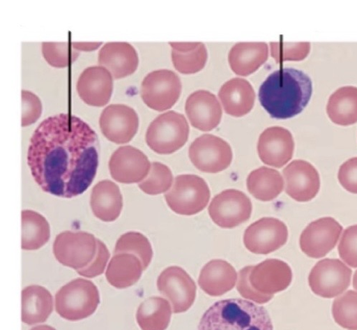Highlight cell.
Segmentation results:
<instances>
[{"mask_svg": "<svg viewBox=\"0 0 357 330\" xmlns=\"http://www.w3.org/2000/svg\"><path fill=\"white\" fill-rule=\"evenodd\" d=\"M286 193L298 202H309L319 192L320 176L317 170L310 163L296 160L284 170Z\"/></svg>", "mask_w": 357, "mask_h": 330, "instance_id": "cell-18", "label": "cell"}, {"mask_svg": "<svg viewBox=\"0 0 357 330\" xmlns=\"http://www.w3.org/2000/svg\"><path fill=\"white\" fill-rule=\"evenodd\" d=\"M101 45L102 43H73L72 47L77 52H93Z\"/></svg>", "mask_w": 357, "mask_h": 330, "instance_id": "cell-44", "label": "cell"}, {"mask_svg": "<svg viewBox=\"0 0 357 330\" xmlns=\"http://www.w3.org/2000/svg\"><path fill=\"white\" fill-rule=\"evenodd\" d=\"M189 123L182 114L171 111L158 116L146 131L149 148L160 155H170L181 149L188 141Z\"/></svg>", "mask_w": 357, "mask_h": 330, "instance_id": "cell-5", "label": "cell"}, {"mask_svg": "<svg viewBox=\"0 0 357 330\" xmlns=\"http://www.w3.org/2000/svg\"><path fill=\"white\" fill-rule=\"evenodd\" d=\"M237 280V272L231 264L224 260H215L202 268L198 284L208 295L220 297L231 291Z\"/></svg>", "mask_w": 357, "mask_h": 330, "instance_id": "cell-23", "label": "cell"}, {"mask_svg": "<svg viewBox=\"0 0 357 330\" xmlns=\"http://www.w3.org/2000/svg\"><path fill=\"white\" fill-rule=\"evenodd\" d=\"M170 303L165 299L152 297L144 301L137 313L142 330H166L172 317Z\"/></svg>", "mask_w": 357, "mask_h": 330, "instance_id": "cell-32", "label": "cell"}, {"mask_svg": "<svg viewBox=\"0 0 357 330\" xmlns=\"http://www.w3.org/2000/svg\"><path fill=\"white\" fill-rule=\"evenodd\" d=\"M271 57L278 63L286 61H301L308 57L311 50L310 43H271Z\"/></svg>", "mask_w": 357, "mask_h": 330, "instance_id": "cell-37", "label": "cell"}, {"mask_svg": "<svg viewBox=\"0 0 357 330\" xmlns=\"http://www.w3.org/2000/svg\"><path fill=\"white\" fill-rule=\"evenodd\" d=\"M340 258L349 267L357 268V225L344 231L338 246Z\"/></svg>", "mask_w": 357, "mask_h": 330, "instance_id": "cell-39", "label": "cell"}, {"mask_svg": "<svg viewBox=\"0 0 357 330\" xmlns=\"http://www.w3.org/2000/svg\"><path fill=\"white\" fill-rule=\"evenodd\" d=\"M131 253L137 257L145 271L153 258V250L148 239L139 232H128L122 235L116 242L114 255Z\"/></svg>", "mask_w": 357, "mask_h": 330, "instance_id": "cell-34", "label": "cell"}, {"mask_svg": "<svg viewBox=\"0 0 357 330\" xmlns=\"http://www.w3.org/2000/svg\"><path fill=\"white\" fill-rule=\"evenodd\" d=\"M28 164L44 192L64 198L79 196L91 186L97 172V135L77 117H50L31 139Z\"/></svg>", "mask_w": 357, "mask_h": 330, "instance_id": "cell-1", "label": "cell"}, {"mask_svg": "<svg viewBox=\"0 0 357 330\" xmlns=\"http://www.w3.org/2000/svg\"><path fill=\"white\" fill-rule=\"evenodd\" d=\"M268 58V46L265 43H240L229 53L228 61L237 75L248 76L256 72Z\"/></svg>", "mask_w": 357, "mask_h": 330, "instance_id": "cell-27", "label": "cell"}, {"mask_svg": "<svg viewBox=\"0 0 357 330\" xmlns=\"http://www.w3.org/2000/svg\"><path fill=\"white\" fill-rule=\"evenodd\" d=\"M327 114L333 123L340 126H350L357 123V88L344 87L329 97Z\"/></svg>", "mask_w": 357, "mask_h": 330, "instance_id": "cell-29", "label": "cell"}, {"mask_svg": "<svg viewBox=\"0 0 357 330\" xmlns=\"http://www.w3.org/2000/svg\"><path fill=\"white\" fill-rule=\"evenodd\" d=\"M31 330H56L53 327L43 324V325H38L33 328H32Z\"/></svg>", "mask_w": 357, "mask_h": 330, "instance_id": "cell-45", "label": "cell"}, {"mask_svg": "<svg viewBox=\"0 0 357 330\" xmlns=\"http://www.w3.org/2000/svg\"><path fill=\"white\" fill-rule=\"evenodd\" d=\"M98 63L107 68L115 80H121L133 74L139 59L133 45L124 42L107 43L98 53Z\"/></svg>", "mask_w": 357, "mask_h": 330, "instance_id": "cell-22", "label": "cell"}, {"mask_svg": "<svg viewBox=\"0 0 357 330\" xmlns=\"http://www.w3.org/2000/svg\"><path fill=\"white\" fill-rule=\"evenodd\" d=\"M112 179L123 184L139 183L146 179L151 164L143 151L132 146H122L109 161Z\"/></svg>", "mask_w": 357, "mask_h": 330, "instance_id": "cell-16", "label": "cell"}, {"mask_svg": "<svg viewBox=\"0 0 357 330\" xmlns=\"http://www.w3.org/2000/svg\"><path fill=\"white\" fill-rule=\"evenodd\" d=\"M338 180L346 190L357 194V158L349 159L342 164L339 170Z\"/></svg>", "mask_w": 357, "mask_h": 330, "instance_id": "cell-43", "label": "cell"}, {"mask_svg": "<svg viewBox=\"0 0 357 330\" xmlns=\"http://www.w3.org/2000/svg\"><path fill=\"white\" fill-rule=\"evenodd\" d=\"M352 271L339 260L319 261L309 276L312 292L321 297L331 299L344 293L350 286Z\"/></svg>", "mask_w": 357, "mask_h": 330, "instance_id": "cell-10", "label": "cell"}, {"mask_svg": "<svg viewBox=\"0 0 357 330\" xmlns=\"http://www.w3.org/2000/svg\"><path fill=\"white\" fill-rule=\"evenodd\" d=\"M144 267L140 260L131 253H116L106 271L109 283L119 290L135 285L141 278Z\"/></svg>", "mask_w": 357, "mask_h": 330, "instance_id": "cell-28", "label": "cell"}, {"mask_svg": "<svg viewBox=\"0 0 357 330\" xmlns=\"http://www.w3.org/2000/svg\"><path fill=\"white\" fill-rule=\"evenodd\" d=\"M158 288L172 303L174 314L187 312L195 301V283L181 267H170L165 269L158 277Z\"/></svg>", "mask_w": 357, "mask_h": 330, "instance_id": "cell-13", "label": "cell"}, {"mask_svg": "<svg viewBox=\"0 0 357 330\" xmlns=\"http://www.w3.org/2000/svg\"><path fill=\"white\" fill-rule=\"evenodd\" d=\"M174 68L183 74L196 73L206 66L208 54L202 43H169Z\"/></svg>", "mask_w": 357, "mask_h": 330, "instance_id": "cell-31", "label": "cell"}, {"mask_svg": "<svg viewBox=\"0 0 357 330\" xmlns=\"http://www.w3.org/2000/svg\"><path fill=\"white\" fill-rule=\"evenodd\" d=\"M99 303L97 287L85 278L74 279L56 294V310L62 318L69 321L89 317L96 311Z\"/></svg>", "mask_w": 357, "mask_h": 330, "instance_id": "cell-4", "label": "cell"}, {"mask_svg": "<svg viewBox=\"0 0 357 330\" xmlns=\"http://www.w3.org/2000/svg\"><path fill=\"white\" fill-rule=\"evenodd\" d=\"M187 116L195 128L210 132L220 124L222 111L217 97L206 90H199L188 98Z\"/></svg>", "mask_w": 357, "mask_h": 330, "instance_id": "cell-21", "label": "cell"}, {"mask_svg": "<svg viewBox=\"0 0 357 330\" xmlns=\"http://www.w3.org/2000/svg\"><path fill=\"white\" fill-rule=\"evenodd\" d=\"M50 238V225L44 216L30 210L22 212V248L23 250H38L45 246Z\"/></svg>", "mask_w": 357, "mask_h": 330, "instance_id": "cell-33", "label": "cell"}, {"mask_svg": "<svg viewBox=\"0 0 357 330\" xmlns=\"http://www.w3.org/2000/svg\"><path fill=\"white\" fill-rule=\"evenodd\" d=\"M289 238L287 225L275 218H263L249 225L245 232V248L256 255H266L284 246Z\"/></svg>", "mask_w": 357, "mask_h": 330, "instance_id": "cell-12", "label": "cell"}, {"mask_svg": "<svg viewBox=\"0 0 357 330\" xmlns=\"http://www.w3.org/2000/svg\"><path fill=\"white\" fill-rule=\"evenodd\" d=\"M218 96L225 112L235 117L248 114L252 110L256 99V93L251 84L241 78H235L224 84Z\"/></svg>", "mask_w": 357, "mask_h": 330, "instance_id": "cell-24", "label": "cell"}, {"mask_svg": "<svg viewBox=\"0 0 357 330\" xmlns=\"http://www.w3.org/2000/svg\"><path fill=\"white\" fill-rule=\"evenodd\" d=\"M295 144L291 133L282 126H271L260 136L258 152L261 161L282 168L293 158Z\"/></svg>", "mask_w": 357, "mask_h": 330, "instance_id": "cell-19", "label": "cell"}, {"mask_svg": "<svg viewBox=\"0 0 357 330\" xmlns=\"http://www.w3.org/2000/svg\"><path fill=\"white\" fill-rule=\"evenodd\" d=\"M182 82L172 70L161 69L149 73L141 85V96L150 109L164 112L171 109L181 95Z\"/></svg>", "mask_w": 357, "mask_h": 330, "instance_id": "cell-7", "label": "cell"}, {"mask_svg": "<svg viewBox=\"0 0 357 330\" xmlns=\"http://www.w3.org/2000/svg\"><path fill=\"white\" fill-rule=\"evenodd\" d=\"M353 287L357 290V271H356L353 277Z\"/></svg>", "mask_w": 357, "mask_h": 330, "instance_id": "cell-46", "label": "cell"}, {"mask_svg": "<svg viewBox=\"0 0 357 330\" xmlns=\"http://www.w3.org/2000/svg\"><path fill=\"white\" fill-rule=\"evenodd\" d=\"M76 88L86 105L105 107L112 98L114 78L107 68L98 66H91L80 75Z\"/></svg>", "mask_w": 357, "mask_h": 330, "instance_id": "cell-20", "label": "cell"}, {"mask_svg": "<svg viewBox=\"0 0 357 330\" xmlns=\"http://www.w3.org/2000/svg\"><path fill=\"white\" fill-rule=\"evenodd\" d=\"M292 270L289 264L274 259L252 266L249 274V281L254 290L273 296L287 290L292 282Z\"/></svg>", "mask_w": 357, "mask_h": 330, "instance_id": "cell-17", "label": "cell"}, {"mask_svg": "<svg viewBox=\"0 0 357 330\" xmlns=\"http://www.w3.org/2000/svg\"><path fill=\"white\" fill-rule=\"evenodd\" d=\"M211 196L208 185L196 174L176 177L165 197L169 209L178 215L194 216L205 209Z\"/></svg>", "mask_w": 357, "mask_h": 330, "instance_id": "cell-6", "label": "cell"}, {"mask_svg": "<svg viewBox=\"0 0 357 330\" xmlns=\"http://www.w3.org/2000/svg\"><path fill=\"white\" fill-rule=\"evenodd\" d=\"M198 330H273L268 311L242 299L221 300L202 316Z\"/></svg>", "mask_w": 357, "mask_h": 330, "instance_id": "cell-3", "label": "cell"}, {"mask_svg": "<svg viewBox=\"0 0 357 330\" xmlns=\"http://www.w3.org/2000/svg\"><path fill=\"white\" fill-rule=\"evenodd\" d=\"M173 183V175L167 165L160 163H152L149 176L139 184L146 194L158 195L169 190Z\"/></svg>", "mask_w": 357, "mask_h": 330, "instance_id": "cell-36", "label": "cell"}, {"mask_svg": "<svg viewBox=\"0 0 357 330\" xmlns=\"http://www.w3.org/2000/svg\"><path fill=\"white\" fill-rule=\"evenodd\" d=\"M343 227L333 218L325 217L312 222L300 237V247L313 259L326 257L337 246Z\"/></svg>", "mask_w": 357, "mask_h": 330, "instance_id": "cell-14", "label": "cell"}, {"mask_svg": "<svg viewBox=\"0 0 357 330\" xmlns=\"http://www.w3.org/2000/svg\"><path fill=\"white\" fill-rule=\"evenodd\" d=\"M333 315L342 327L357 330V292L348 291L337 298L333 302Z\"/></svg>", "mask_w": 357, "mask_h": 330, "instance_id": "cell-35", "label": "cell"}, {"mask_svg": "<svg viewBox=\"0 0 357 330\" xmlns=\"http://www.w3.org/2000/svg\"><path fill=\"white\" fill-rule=\"evenodd\" d=\"M247 188L255 198L264 202L272 201L283 192L284 181L278 171L261 167L250 173Z\"/></svg>", "mask_w": 357, "mask_h": 330, "instance_id": "cell-30", "label": "cell"}, {"mask_svg": "<svg viewBox=\"0 0 357 330\" xmlns=\"http://www.w3.org/2000/svg\"><path fill=\"white\" fill-rule=\"evenodd\" d=\"M312 92V82L307 74L295 68H280L262 84L259 99L272 118L288 119L303 112Z\"/></svg>", "mask_w": 357, "mask_h": 330, "instance_id": "cell-2", "label": "cell"}, {"mask_svg": "<svg viewBox=\"0 0 357 330\" xmlns=\"http://www.w3.org/2000/svg\"><path fill=\"white\" fill-rule=\"evenodd\" d=\"M54 311L52 294L43 287L31 285L22 291V322L34 325L47 321Z\"/></svg>", "mask_w": 357, "mask_h": 330, "instance_id": "cell-25", "label": "cell"}, {"mask_svg": "<svg viewBox=\"0 0 357 330\" xmlns=\"http://www.w3.org/2000/svg\"><path fill=\"white\" fill-rule=\"evenodd\" d=\"M189 157L195 167L202 172L218 173L231 165V147L222 138L204 135L190 145Z\"/></svg>", "mask_w": 357, "mask_h": 330, "instance_id": "cell-9", "label": "cell"}, {"mask_svg": "<svg viewBox=\"0 0 357 330\" xmlns=\"http://www.w3.org/2000/svg\"><path fill=\"white\" fill-rule=\"evenodd\" d=\"M42 53L45 61L56 68L67 67L70 59L74 62L79 57V54L70 55L68 43H43Z\"/></svg>", "mask_w": 357, "mask_h": 330, "instance_id": "cell-38", "label": "cell"}, {"mask_svg": "<svg viewBox=\"0 0 357 330\" xmlns=\"http://www.w3.org/2000/svg\"><path fill=\"white\" fill-rule=\"evenodd\" d=\"M97 240L87 232H63L54 241V256L62 265L76 271L82 270L94 260L98 250Z\"/></svg>", "mask_w": 357, "mask_h": 330, "instance_id": "cell-8", "label": "cell"}, {"mask_svg": "<svg viewBox=\"0 0 357 330\" xmlns=\"http://www.w3.org/2000/svg\"><path fill=\"white\" fill-rule=\"evenodd\" d=\"M91 207L94 216L102 221H115L121 215L123 197L119 187L111 181L97 183L91 195Z\"/></svg>", "mask_w": 357, "mask_h": 330, "instance_id": "cell-26", "label": "cell"}, {"mask_svg": "<svg viewBox=\"0 0 357 330\" xmlns=\"http://www.w3.org/2000/svg\"><path fill=\"white\" fill-rule=\"evenodd\" d=\"M252 211L250 199L244 193L235 189L226 190L217 195L208 208L213 221L228 230L248 220Z\"/></svg>", "mask_w": 357, "mask_h": 330, "instance_id": "cell-11", "label": "cell"}, {"mask_svg": "<svg viewBox=\"0 0 357 330\" xmlns=\"http://www.w3.org/2000/svg\"><path fill=\"white\" fill-rule=\"evenodd\" d=\"M99 125L101 133L109 141L122 144L135 137L139 126L136 111L125 105H111L102 112Z\"/></svg>", "mask_w": 357, "mask_h": 330, "instance_id": "cell-15", "label": "cell"}, {"mask_svg": "<svg viewBox=\"0 0 357 330\" xmlns=\"http://www.w3.org/2000/svg\"><path fill=\"white\" fill-rule=\"evenodd\" d=\"M40 99L37 95L27 90L22 91V126L36 123L42 114Z\"/></svg>", "mask_w": 357, "mask_h": 330, "instance_id": "cell-40", "label": "cell"}, {"mask_svg": "<svg viewBox=\"0 0 357 330\" xmlns=\"http://www.w3.org/2000/svg\"><path fill=\"white\" fill-rule=\"evenodd\" d=\"M251 268L252 266L245 267L239 271L237 290L240 294L246 299L260 304L268 303L273 296L261 294L252 287L249 281Z\"/></svg>", "mask_w": 357, "mask_h": 330, "instance_id": "cell-42", "label": "cell"}, {"mask_svg": "<svg viewBox=\"0 0 357 330\" xmlns=\"http://www.w3.org/2000/svg\"><path fill=\"white\" fill-rule=\"evenodd\" d=\"M98 250L93 262L86 268L77 271L80 276L91 278L103 274L110 259V253L105 243L97 240Z\"/></svg>", "mask_w": 357, "mask_h": 330, "instance_id": "cell-41", "label": "cell"}]
</instances>
